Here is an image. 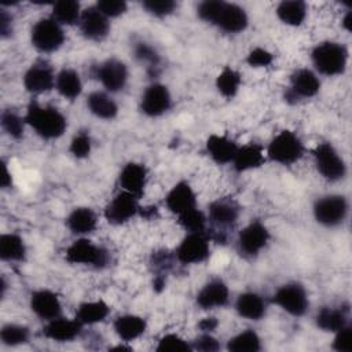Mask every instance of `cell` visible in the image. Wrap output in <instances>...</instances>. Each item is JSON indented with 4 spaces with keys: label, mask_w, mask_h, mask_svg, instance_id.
Masks as SVG:
<instances>
[{
    "label": "cell",
    "mask_w": 352,
    "mask_h": 352,
    "mask_svg": "<svg viewBox=\"0 0 352 352\" xmlns=\"http://www.w3.org/2000/svg\"><path fill=\"white\" fill-rule=\"evenodd\" d=\"M96 8L104 16H118L126 10V3L121 0H100L98 1Z\"/></svg>",
    "instance_id": "obj_44"
},
{
    "label": "cell",
    "mask_w": 352,
    "mask_h": 352,
    "mask_svg": "<svg viewBox=\"0 0 352 352\" xmlns=\"http://www.w3.org/2000/svg\"><path fill=\"white\" fill-rule=\"evenodd\" d=\"M166 206L170 212L177 214L195 208L194 191L187 183H177L166 197Z\"/></svg>",
    "instance_id": "obj_20"
},
{
    "label": "cell",
    "mask_w": 352,
    "mask_h": 352,
    "mask_svg": "<svg viewBox=\"0 0 352 352\" xmlns=\"http://www.w3.org/2000/svg\"><path fill=\"white\" fill-rule=\"evenodd\" d=\"M120 183L124 191L140 197L146 184V169L140 164H126L120 175Z\"/></svg>",
    "instance_id": "obj_21"
},
{
    "label": "cell",
    "mask_w": 352,
    "mask_h": 352,
    "mask_svg": "<svg viewBox=\"0 0 352 352\" xmlns=\"http://www.w3.org/2000/svg\"><path fill=\"white\" fill-rule=\"evenodd\" d=\"M170 106V95L165 85H150L142 98V110L144 114L155 117L165 113Z\"/></svg>",
    "instance_id": "obj_15"
},
{
    "label": "cell",
    "mask_w": 352,
    "mask_h": 352,
    "mask_svg": "<svg viewBox=\"0 0 352 352\" xmlns=\"http://www.w3.org/2000/svg\"><path fill=\"white\" fill-rule=\"evenodd\" d=\"M0 32L1 36H7L11 33V16L4 10L0 11Z\"/></svg>",
    "instance_id": "obj_49"
},
{
    "label": "cell",
    "mask_w": 352,
    "mask_h": 352,
    "mask_svg": "<svg viewBox=\"0 0 352 352\" xmlns=\"http://www.w3.org/2000/svg\"><path fill=\"white\" fill-rule=\"evenodd\" d=\"M25 120L44 139L59 138L66 129V118L55 107L32 102Z\"/></svg>",
    "instance_id": "obj_2"
},
{
    "label": "cell",
    "mask_w": 352,
    "mask_h": 352,
    "mask_svg": "<svg viewBox=\"0 0 352 352\" xmlns=\"http://www.w3.org/2000/svg\"><path fill=\"white\" fill-rule=\"evenodd\" d=\"M320 82L318 77L308 69H300L292 76V89L293 96L311 98L318 94Z\"/></svg>",
    "instance_id": "obj_23"
},
{
    "label": "cell",
    "mask_w": 352,
    "mask_h": 352,
    "mask_svg": "<svg viewBox=\"0 0 352 352\" xmlns=\"http://www.w3.org/2000/svg\"><path fill=\"white\" fill-rule=\"evenodd\" d=\"M239 84H241L239 73L230 67L223 69V72L217 76V80H216L219 92L226 98H232L238 92Z\"/></svg>",
    "instance_id": "obj_37"
},
{
    "label": "cell",
    "mask_w": 352,
    "mask_h": 352,
    "mask_svg": "<svg viewBox=\"0 0 352 352\" xmlns=\"http://www.w3.org/2000/svg\"><path fill=\"white\" fill-rule=\"evenodd\" d=\"M114 330L120 338L131 341L138 338L146 330V322L135 315H124L114 322Z\"/></svg>",
    "instance_id": "obj_27"
},
{
    "label": "cell",
    "mask_w": 352,
    "mask_h": 352,
    "mask_svg": "<svg viewBox=\"0 0 352 352\" xmlns=\"http://www.w3.org/2000/svg\"><path fill=\"white\" fill-rule=\"evenodd\" d=\"M80 28L87 38L98 41L107 36L110 25L107 16H104L96 7H89L82 11L80 16Z\"/></svg>",
    "instance_id": "obj_12"
},
{
    "label": "cell",
    "mask_w": 352,
    "mask_h": 352,
    "mask_svg": "<svg viewBox=\"0 0 352 352\" xmlns=\"http://www.w3.org/2000/svg\"><path fill=\"white\" fill-rule=\"evenodd\" d=\"M345 312L336 308H323L316 315V324L324 331H338L345 326Z\"/></svg>",
    "instance_id": "obj_34"
},
{
    "label": "cell",
    "mask_w": 352,
    "mask_h": 352,
    "mask_svg": "<svg viewBox=\"0 0 352 352\" xmlns=\"http://www.w3.org/2000/svg\"><path fill=\"white\" fill-rule=\"evenodd\" d=\"M66 260L73 264H92L99 267L106 263L107 254L91 241L78 239L67 248Z\"/></svg>",
    "instance_id": "obj_9"
},
{
    "label": "cell",
    "mask_w": 352,
    "mask_h": 352,
    "mask_svg": "<svg viewBox=\"0 0 352 352\" xmlns=\"http://www.w3.org/2000/svg\"><path fill=\"white\" fill-rule=\"evenodd\" d=\"M265 158L263 154V148L258 144H248L241 148H238L235 157H234V168L238 172L249 170L253 168H258L264 164Z\"/></svg>",
    "instance_id": "obj_24"
},
{
    "label": "cell",
    "mask_w": 352,
    "mask_h": 352,
    "mask_svg": "<svg viewBox=\"0 0 352 352\" xmlns=\"http://www.w3.org/2000/svg\"><path fill=\"white\" fill-rule=\"evenodd\" d=\"M351 19H352V15H351V12H348L344 18V22H342L346 30H351Z\"/></svg>",
    "instance_id": "obj_52"
},
{
    "label": "cell",
    "mask_w": 352,
    "mask_h": 352,
    "mask_svg": "<svg viewBox=\"0 0 352 352\" xmlns=\"http://www.w3.org/2000/svg\"><path fill=\"white\" fill-rule=\"evenodd\" d=\"M11 184V176L6 168V165H3V176H1V186L7 187Z\"/></svg>",
    "instance_id": "obj_51"
},
{
    "label": "cell",
    "mask_w": 352,
    "mask_h": 352,
    "mask_svg": "<svg viewBox=\"0 0 352 352\" xmlns=\"http://www.w3.org/2000/svg\"><path fill=\"white\" fill-rule=\"evenodd\" d=\"M109 314V307L103 301H92V302H84L78 307L76 319L81 324H92L102 322Z\"/></svg>",
    "instance_id": "obj_30"
},
{
    "label": "cell",
    "mask_w": 352,
    "mask_h": 352,
    "mask_svg": "<svg viewBox=\"0 0 352 352\" xmlns=\"http://www.w3.org/2000/svg\"><path fill=\"white\" fill-rule=\"evenodd\" d=\"M210 219L220 224V226H227L231 224L236 220L238 217V208L232 201H226V199H219L210 205Z\"/></svg>",
    "instance_id": "obj_33"
},
{
    "label": "cell",
    "mask_w": 352,
    "mask_h": 352,
    "mask_svg": "<svg viewBox=\"0 0 352 352\" xmlns=\"http://www.w3.org/2000/svg\"><path fill=\"white\" fill-rule=\"evenodd\" d=\"M238 148L239 147L235 144V142L226 136L212 135L206 142V150L217 164H227L234 161Z\"/></svg>",
    "instance_id": "obj_22"
},
{
    "label": "cell",
    "mask_w": 352,
    "mask_h": 352,
    "mask_svg": "<svg viewBox=\"0 0 352 352\" xmlns=\"http://www.w3.org/2000/svg\"><path fill=\"white\" fill-rule=\"evenodd\" d=\"M52 19L58 23L73 25L80 19V4L77 1H58L52 8Z\"/></svg>",
    "instance_id": "obj_35"
},
{
    "label": "cell",
    "mask_w": 352,
    "mask_h": 352,
    "mask_svg": "<svg viewBox=\"0 0 352 352\" xmlns=\"http://www.w3.org/2000/svg\"><path fill=\"white\" fill-rule=\"evenodd\" d=\"M274 302H276L282 309L294 316H301L308 308L307 293L302 286L297 283L285 285L274 296Z\"/></svg>",
    "instance_id": "obj_8"
},
{
    "label": "cell",
    "mask_w": 352,
    "mask_h": 352,
    "mask_svg": "<svg viewBox=\"0 0 352 352\" xmlns=\"http://www.w3.org/2000/svg\"><path fill=\"white\" fill-rule=\"evenodd\" d=\"M268 238V230L260 221H253L241 231L238 242L245 254L254 256L267 245Z\"/></svg>",
    "instance_id": "obj_13"
},
{
    "label": "cell",
    "mask_w": 352,
    "mask_h": 352,
    "mask_svg": "<svg viewBox=\"0 0 352 352\" xmlns=\"http://www.w3.org/2000/svg\"><path fill=\"white\" fill-rule=\"evenodd\" d=\"M67 227L74 234L91 232L96 227V216L89 208H77L69 214Z\"/></svg>",
    "instance_id": "obj_29"
},
{
    "label": "cell",
    "mask_w": 352,
    "mask_h": 352,
    "mask_svg": "<svg viewBox=\"0 0 352 352\" xmlns=\"http://www.w3.org/2000/svg\"><path fill=\"white\" fill-rule=\"evenodd\" d=\"M55 85L58 92L70 100L76 99L81 94V88H82L81 80L77 72L72 69H63L62 72H59V74L56 76Z\"/></svg>",
    "instance_id": "obj_28"
},
{
    "label": "cell",
    "mask_w": 352,
    "mask_h": 352,
    "mask_svg": "<svg viewBox=\"0 0 352 352\" xmlns=\"http://www.w3.org/2000/svg\"><path fill=\"white\" fill-rule=\"evenodd\" d=\"M301 140L290 131H282L268 146V157L279 164H293L302 155Z\"/></svg>",
    "instance_id": "obj_4"
},
{
    "label": "cell",
    "mask_w": 352,
    "mask_h": 352,
    "mask_svg": "<svg viewBox=\"0 0 352 352\" xmlns=\"http://www.w3.org/2000/svg\"><path fill=\"white\" fill-rule=\"evenodd\" d=\"M176 253L184 264L199 263L209 256V245L202 232H190L182 241Z\"/></svg>",
    "instance_id": "obj_11"
},
{
    "label": "cell",
    "mask_w": 352,
    "mask_h": 352,
    "mask_svg": "<svg viewBox=\"0 0 352 352\" xmlns=\"http://www.w3.org/2000/svg\"><path fill=\"white\" fill-rule=\"evenodd\" d=\"M30 307L37 316L47 320H52L60 314V304L58 297L48 290H38L33 293Z\"/></svg>",
    "instance_id": "obj_17"
},
{
    "label": "cell",
    "mask_w": 352,
    "mask_h": 352,
    "mask_svg": "<svg viewBox=\"0 0 352 352\" xmlns=\"http://www.w3.org/2000/svg\"><path fill=\"white\" fill-rule=\"evenodd\" d=\"M87 104L92 114H95L96 117L103 118V120L114 118L118 111L116 102L110 96H107L104 92H99V91L92 92L88 96Z\"/></svg>",
    "instance_id": "obj_25"
},
{
    "label": "cell",
    "mask_w": 352,
    "mask_h": 352,
    "mask_svg": "<svg viewBox=\"0 0 352 352\" xmlns=\"http://www.w3.org/2000/svg\"><path fill=\"white\" fill-rule=\"evenodd\" d=\"M236 311L241 316L252 320L260 319L265 312V304L256 293H243L236 300Z\"/></svg>",
    "instance_id": "obj_26"
},
{
    "label": "cell",
    "mask_w": 352,
    "mask_h": 352,
    "mask_svg": "<svg viewBox=\"0 0 352 352\" xmlns=\"http://www.w3.org/2000/svg\"><path fill=\"white\" fill-rule=\"evenodd\" d=\"M1 126L12 138H21L22 133H23V121H22V118L11 110L3 111V114H1Z\"/></svg>",
    "instance_id": "obj_40"
},
{
    "label": "cell",
    "mask_w": 352,
    "mask_h": 352,
    "mask_svg": "<svg viewBox=\"0 0 352 352\" xmlns=\"http://www.w3.org/2000/svg\"><path fill=\"white\" fill-rule=\"evenodd\" d=\"M333 348L338 352H351L352 351V329L344 326L337 331V336L333 342Z\"/></svg>",
    "instance_id": "obj_45"
},
{
    "label": "cell",
    "mask_w": 352,
    "mask_h": 352,
    "mask_svg": "<svg viewBox=\"0 0 352 352\" xmlns=\"http://www.w3.org/2000/svg\"><path fill=\"white\" fill-rule=\"evenodd\" d=\"M54 82H55V78L52 74V69L44 62L32 65V67L26 72L23 77L25 88L33 94H41V92L50 91L54 87Z\"/></svg>",
    "instance_id": "obj_16"
},
{
    "label": "cell",
    "mask_w": 352,
    "mask_h": 352,
    "mask_svg": "<svg viewBox=\"0 0 352 352\" xmlns=\"http://www.w3.org/2000/svg\"><path fill=\"white\" fill-rule=\"evenodd\" d=\"M135 54H136V58H139L143 62H148L151 65L158 63V55L155 54V51L151 47H148L144 43L138 44V47L135 50Z\"/></svg>",
    "instance_id": "obj_47"
},
{
    "label": "cell",
    "mask_w": 352,
    "mask_h": 352,
    "mask_svg": "<svg viewBox=\"0 0 352 352\" xmlns=\"http://www.w3.org/2000/svg\"><path fill=\"white\" fill-rule=\"evenodd\" d=\"M179 223L190 232H202L205 227V216L202 212L192 208L179 214Z\"/></svg>",
    "instance_id": "obj_39"
},
{
    "label": "cell",
    "mask_w": 352,
    "mask_h": 352,
    "mask_svg": "<svg viewBox=\"0 0 352 352\" xmlns=\"http://www.w3.org/2000/svg\"><path fill=\"white\" fill-rule=\"evenodd\" d=\"M195 348L199 351H205V352H213V351L219 349V342L209 334H204L197 340Z\"/></svg>",
    "instance_id": "obj_48"
},
{
    "label": "cell",
    "mask_w": 352,
    "mask_h": 352,
    "mask_svg": "<svg viewBox=\"0 0 352 352\" xmlns=\"http://www.w3.org/2000/svg\"><path fill=\"white\" fill-rule=\"evenodd\" d=\"M0 338L6 345H19L28 341L29 330L18 324H6L0 331Z\"/></svg>",
    "instance_id": "obj_38"
},
{
    "label": "cell",
    "mask_w": 352,
    "mask_h": 352,
    "mask_svg": "<svg viewBox=\"0 0 352 352\" xmlns=\"http://www.w3.org/2000/svg\"><path fill=\"white\" fill-rule=\"evenodd\" d=\"M198 326L202 331H212L217 327V320L216 318H205L198 323Z\"/></svg>",
    "instance_id": "obj_50"
},
{
    "label": "cell",
    "mask_w": 352,
    "mask_h": 352,
    "mask_svg": "<svg viewBox=\"0 0 352 352\" xmlns=\"http://www.w3.org/2000/svg\"><path fill=\"white\" fill-rule=\"evenodd\" d=\"M348 204L341 195H330L319 199L314 206L315 219L323 226H337L346 216Z\"/></svg>",
    "instance_id": "obj_7"
},
{
    "label": "cell",
    "mask_w": 352,
    "mask_h": 352,
    "mask_svg": "<svg viewBox=\"0 0 352 352\" xmlns=\"http://www.w3.org/2000/svg\"><path fill=\"white\" fill-rule=\"evenodd\" d=\"M138 197L128 191L117 194L107 205L104 216L111 224H121L128 221L138 210Z\"/></svg>",
    "instance_id": "obj_10"
},
{
    "label": "cell",
    "mask_w": 352,
    "mask_h": 352,
    "mask_svg": "<svg viewBox=\"0 0 352 352\" xmlns=\"http://www.w3.org/2000/svg\"><path fill=\"white\" fill-rule=\"evenodd\" d=\"M348 52L344 45L333 41H326L316 45L312 51L315 67L326 76H336L344 72L346 66Z\"/></svg>",
    "instance_id": "obj_3"
},
{
    "label": "cell",
    "mask_w": 352,
    "mask_h": 352,
    "mask_svg": "<svg viewBox=\"0 0 352 352\" xmlns=\"http://www.w3.org/2000/svg\"><path fill=\"white\" fill-rule=\"evenodd\" d=\"M315 161L320 175L329 180L342 179L345 175V164L342 158L337 154L330 143H320L314 150Z\"/></svg>",
    "instance_id": "obj_6"
},
{
    "label": "cell",
    "mask_w": 352,
    "mask_h": 352,
    "mask_svg": "<svg viewBox=\"0 0 352 352\" xmlns=\"http://www.w3.org/2000/svg\"><path fill=\"white\" fill-rule=\"evenodd\" d=\"M81 330V323L76 320H69V319H60L55 318L50 320V323L44 327L43 333L45 337L59 341V342H66L74 340Z\"/></svg>",
    "instance_id": "obj_19"
},
{
    "label": "cell",
    "mask_w": 352,
    "mask_h": 352,
    "mask_svg": "<svg viewBox=\"0 0 352 352\" xmlns=\"http://www.w3.org/2000/svg\"><path fill=\"white\" fill-rule=\"evenodd\" d=\"M70 151L77 158H84L91 151V139L87 133L81 132L76 135L70 143Z\"/></svg>",
    "instance_id": "obj_43"
},
{
    "label": "cell",
    "mask_w": 352,
    "mask_h": 352,
    "mask_svg": "<svg viewBox=\"0 0 352 352\" xmlns=\"http://www.w3.org/2000/svg\"><path fill=\"white\" fill-rule=\"evenodd\" d=\"M227 348L232 352H256L260 349V338L253 330H246L231 338Z\"/></svg>",
    "instance_id": "obj_36"
},
{
    "label": "cell",
    "mask_w": 352,
    "mask_h": 352,
    "mask_svg": "<svg viewBox=\"0 0 352 352\" xmlns=\"http://www.w3.org/2000/svg\"><path fill=\"white\" fill-rule=\"evenodd\" d=\"M246 60L250 66H254V67L268 66L272 62V54L263 48H254L253 51L249 52Z\"/></svg>",
    "instance_id": "obj_46"
},
{
    "label": "cell",
    "mask_w": 352,
    "mask_h": 352,
    "mask_svg": "<svg viewBox=\"0 0 352 352\" xmlns=\"http://www.w3.org/2000/svg\"><path fill=\"white\" fill-rule=\"evenodd\" d=\"M25 243L15 234H4L0 236V257L8 261L22 260L25 257Z\"/></svg>",
    "instance_id": "obj_31"
},
{
    "label": "cell",
    "mask_w": 352,
    "mask_h": 352,
    "mask_svg": "<svg viewBox=\"0 0 352 352\" xmlns=\"http://www.w3.org/2000/svg\"><path fill=\"white\" fill-rule=\"evenodd\" d=\"M227 301H228V289L219 279H214L206 283L197 296V302L204 309L223 307L227 304Z\"/></svg>",
    "instance_id": "obj_18"
},
{
    "label": "cell",
    "mask_w": 352,
    "mask_h": 352,
    "mask_svg": "<svg viewBox=\"0 0 352 352\" xmlns=\"http://www.w3.org/2000/svg\"><path fill=\"white\" fill-rule=\"evenodd\" d=\"M96 77L100 80L104 88L116 92L125 85L128 72L122 62L117 59H107L98 67Z\"/></svg>",
    "instance_id": "obj_14"
},
{
    "label": "cell",
    "mask_w": 352,
    "mask_h": 352,
    "mask_svg": "<svg viewBox=\"0 0 352 352\" xmlns=\"http://www.w3.org/2000/svg\"><path fill=\"white\" fill-rule=\"evenodd\" d=\"M201 19L217 25L228 33L242 32L248 25V15L236 4L224 1H204L198 7Z\"/></svg>",
    "instance_id": "obj_1"
},
{
    "label": "cell",
    "mask_w": 352,
    "mask_h": 352,
    "mask_svg": "<svg viewBox=\"0 0 352 352\" xmlns=\"http://www.w3.org/2000/svg\"><path fill=\"white\" fill-rule=\"evenodd\" d=\"M175 1L170 0H146L143 1V7L147 10V12L157 15V16H164L170 14L175 10Z\"/></svg>",
    "instance_id": "obj_42"
},
{
    "label": "cell",
    "mask_w": 352,
    "mask_h": 352,
    "mask_svg": "<svg viewBox=\"0 0 352 352\" xmlns=\"http://www.w3.org/2000/svg\"><path fill=\"white\" fill-rule=\"evenodd\" d=\"M276 14L282 22L297 26L305 19L307 8L302 1H282L278 6Z\"/></svg>",
    "instance_id": "obj_32"
},
{
    "label": "cell",
    "mask_w": 352,
    "mask_h": 352,
    "mask_svg": "<svg viewBox=\"0 0 352 352\" xmlns=\"http://www.w3.org/2000/svg\"><path fill=\"white\" fill-rule=\"evenodd\" d=\"M191 346L179 336L176 334H166L164 336L157 346L160 352H180V351H190Z\"/></svg>",
    "instance_id": "obj_41"
},
{
    "label": "cell",
    "mask_w": 352,
    "mask_h": 352,
    "mask_svg": "<svg viewBox=\"0 0 352 352\" xmlns=\"http://www.w3.org/2000/svg\"><path fill=\"white\" fill-rule=\"evenodd\" d=\"M63 40V30L52 18L40 19L32 29V43L41 52H52L58 50Z\"/></svg>",
    "instance_id": "obj_5"
}]
</instances>
